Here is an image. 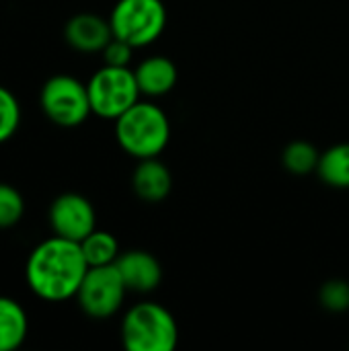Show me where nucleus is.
Wrapping results in <instances>:
<instances>
[{
  "label": "nucleus",
  "instance_id": "obj_16",
  "mask_svg": "<svg viewBox=\"0 0 349 351\" xmlns=\"http://www.w3.org/2000/svg\"><path fill=\"white\" fill-rule=\"evenodd\" d=\"M319 158H321V152L317 150V146H313L306 140H294L282 152V162L286 171L298 177L315 173L319 167Z\"/></svg>",
  "mask_w": 349,
  "mask_h": 351
},
{
  "label": "nucleus",
  "instance_id": "obj_13",
  "mask_svg": "<svg viewBox=\"0 0 349 351\" xmlns=\"http://www.w3.org/2000/svg\"><path fill=\"white\" fill-rule=\"evenodd\" d=\"M29 317L21 302L0 296V351H16L27 339Z\"/></svg>",
  "mask_w": 349,
  "mask_h": 351
},
{
  "label": "nucleus",
  "instance_id": "obj_4",
  "mask_svg": "<svg viewBox=\"0 0 349 351\" xmlns=\"http://www.w3.org/2000/svg\"><path fill=\"white\" fill-rule=\"evenodd\" d=\"M93 115L115 121L142 97L136 74L130 66L103 64L86 82Z\"/></svg>",
  "mask_w": 349,
  "mask_h": 351
},
{
  "label": "nucleus",
  "instance_id": "obj_5",
  "mask_svg": "<svg viewBox=\"0 0 349 351\" xmlns=\"http://www.w3.org/2000/svg\"><path fill=\"white\" fill-rule=\"evenodd\" d=\"M113 37L140 49L154 43L167 29V6L163 0H117L109 14Z\"/></svg>",
  "mask_w": 349,
  "mask_h": 351
},
{
  "label": "nucleus",
  "instance_id": "obj_10",
  "mask_svg": "<svg viewBox=\"0 0 349 351\" xmlns=\"http://www.w3.org/2000/svg\"><path fill=\"white\" fill-rule=\"evenodd\" d=\"M66 43L82 53H97L113 39L109 19H103L93 12L74 14L64 27Z\"/></svg>",
  "mask_w": 349,
  "mask_h": 351
},
{
  "label": "nucleus",
  "instance_id": "obj_12",
  "mask_svg": "<svg viewBox=\"0 0 349 351\" xmlns=\"http://www.w3.org/2000/svg\"><path fill=\"white\" fill-rule=\"evenodd\" d=\"M134 74H136L140 93L150 99L171 93L177 84V66L167 56L144 58L136 66Z\"/></svg>",
  "mask_w": 349,
  "mask_h": 351
},
{
  "label": "nucleus",
  "instance_id": "obj_18",
  "mask_svg": "<svg viewBox=\"0 0 349 351\" xmlns=\"http://www.w3.org/2000/svg\"><path fill=\"white\" fill-rule=\"evenodd\" d=\"M21 123V105L10 88L0 84V144L8 142Z\"/></svg>",
  "mask_w": 349,
  "mask_h": 351
},
{
  "label": "nucleus",
  "instance_id": "obj_3",
  "mask_svg": "<svg viewBox=\"0 0 349 351\" xmlns=\"http://www.w3.org/2000/svg\"><path fill=\"white\" fill-rule=\"evenodd\" d=\"M121 341L128 351H173L179 343V327L165 306L138 302L123 315Z\"/></svg>",
  "mask_w": 349,
  "mask_h": 351
},
{
  "label": "nucleus",
  "instance_id": "obj_14",
  "mask_svg": "<svg viewBox=\"0 0 349 351\" xmlns=\"http://www.w3.org/2000/svg\"><path fill=\"white\" fill-rule=\"evenodd\" d=\"M317 175L329 187L349 189V142L335 144L321 152Z\"/></svg>",
  "mask_w": 349,
  "mask_h": 351
},
{
  "label": "nucleus",
  "instance_id": "obj_2",
  "mask_svg": "<svg viewBox=\"0 0 349 351\" xmlns=\"http://www.w3.org/2000/svg\"><path fill=\"white\" fill-rule=\"evenodd\" d=\"M115 138L125 154L138 160L154 158L169 146V115L150 101H138L115 119Z\"/></svg>",
  "mask_w": 349,
  "mask_h": 351
},
{
  "label": "nucleus",
  "instance_id": "obj_1",
  "mask_svg": "<svg viewBox=\"0 0 349 351\" xmlns=\"http://www.w3.org/2000/svg\"><path fill=\"white\" fill-rule=\"evenodd\" d=\"M88 271L80 243L62 237L41 241L27 257L25 280L29 290L45 302H66L76 298Z\"/></svg>",
  "mask_w": 349,
  "mask_h": 351
},
{
  "label": "nucleus",
  "instance_id": "obj_6",
  "mask_svg": "<svg viewBox=\"0 0 349 351\" xmlns=\"http://www.w3.org/2000/svg\"><path fill=\"white\" fill-rule=\"evenodd\" d=\"M39 107L58 128H78L93 113L86 84L70 74H56L43 82Z\"/></svg>",
  "mask_w": 349,
  "mask_h": 351
},
{
  "label": "nucleus",
  "instance_id": "obj_8",
  "mask_svg": "<svg viewBox=\"0 0 349 351\" xmlns=\"http://www.w3.org/2000/svg\"><path fill=\"white\" fill-rule=\"evenodd\" d=\"M49 226L56 237L80 243L97 228V214L84 195L62 193L49 206Z\"/></svg>",
  "mask_w": 349,
  "mask_h": 351
},
{
  "label": "nucleus",
  "instance_id": "obj_17",
  "mask_svg": "<svg viewBox=\"0 0 349 351\" xmlns=\"http://www.w3.org/2000/svg\"><path fill=\"white\" fill-rule=\"evenodd\" d=\"M25 216V199L21 191L8 183H0V230L16 226Z\"/></svg>",
  "mask_w": 349,
  "mask_h": 351
},
{
  "label": "nucleus",
  "instance_id": "obj_19",
  "mask_svg": "<svg viewBox=\"0 0 349 351\" xmlns=\"http://www.w3.org/2000/svg\"><path fill=\"white\" fill-rule=\"evenodd\" d=\"M319 302L329 313L349 311V282H346V280L325 282L319 290Z\"/></svg>",
  "mask_w": 349,
  "mask_h": 351
},
{
  "label": "nucleus",
  "instance_id": "obj_7",
  "mask_svg": "<svg viewBox=\"0 0 349 351\" xmlns=\"http://www.w3.org/2000/svg\"><path fill=\"white\" fill-rule=\"evenodd\" d=\"M128 288L121 280V274L117 271L115 263L113 265H101V267H88L76 300L80 311L97 321L113 317L123 300H125Z\"/></svg>",
  "mask_w": 349,
  "mask_h": 351
},
{
  "label": "nucleus",
  "instance_id": "obj_9",
  "mask_svg": "<svg viewBox=\"0 0 349 351\" xmlns=\"http://www.w3.org/2000/svg\"><path fill=\"white\" fill-rule=\"evenodd\" d=\"M115 267L121 274V280L128 292L148 294V292H154L163 282V267L158 259L152 253L142 251V249L119 253Z\"/></svg>",
  "mask_w": 349,
  "mask_h": 351
},
{
  "label": "nucleus",
  "instance_id": "obj_15",
  "mask_svg": "<svg viewBox=\"0 0 349 351\" xmlns=\"http://www.w3.org/2000/svg\"><path fill=\"white\" fill-rule=\"evenodd\" d=\"M82 255L88 263V267H101V265H113L119 257V243L117 239L107 230H93L88 237L80 241Z\"/></svg>",
  "mask_w": 349,
  "mask_h": 351
},
{
  "label": "nucleus",
  "instance_id": "obj_20",
  "mask_svg": "<svg viewBox=\"0 0 349 351\" xmlns=\"http://www.w3.org/2000/svg\"><path fill=\"white\" fill-rule=\"evenodd\" d=\"M136 47H132L128 41L113 37L105 47H103V62L107 66H130L132 62V53Z\"/></svg>",
  "mask_w": 349,
  "mask_h": 351
},
{
  "label": "nucleus",
  "instance_id": "obj_11",
  "mask_svg": "<svg viewBox=\"0 0 349 351\" xmlns=\"http://www.w3.org/2000/svg\"><path fill=\"white\" fill-rule=\"evenodd\" d=\"M173 187V177L167 165L154 158H142L138 160V167L134 169L132 175V189L134 193L148 204H158L163 202Z\"/></svg>",
  "mask_w": 349,
  "mask_h": 351
}]
</instances>
